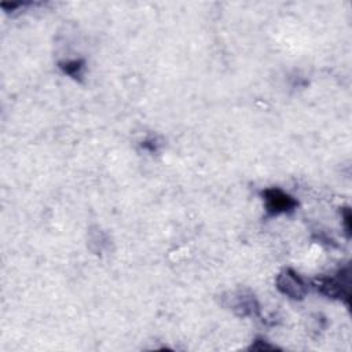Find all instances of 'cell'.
Here are the masks:
<instances>
[{
    "label": "cell",
    "mask_w": 352,
    "mask_h": 352,
    "mask_svg": "<svg viewBox=\"0 0 352 352\" xmlns=\"http://www.w3.org/2000/svg\"><path fill=\"white\" fill-rule=\"evenodd\" d=\"M223 305L238 316H258L260 305L254 294L246 289L232 290L223 296Z\"/></svg>",
    "instance_id": "cell-1"
},
{
    "label": "cell",
    "mask_w": 352,
    "mask_h": 352,
    "mask_svg": "<svg viewBox=\"0 0 352 352\" xmlns=\"http://www.w3.org/2000/svg\"><path fill=\"white\" fill-rule=\"evenodd\" d=\"M60 69L69 74L73 78H80L82 76V70H84V62L74 59V60H67L60 63Z\"/></svg>",
    "instance_id": "cell-6"
},
{
    "label": "cell",
    "mask_w": 352,
    "mask_h": 352,
    "mask_svg": "<svg viewBox=\"0 0 352 352\" xmlns=\"http://www.w3.org/2000/svg\"><path fill=\"white\" fill-rule=\"evenodd\" d=\"M278 290L292 300H302L308 292L305 280L292 268L280 271L276 276Z\"/></svg>",
    "instance_id": "cell-3"
},
{
    "label": "cell",
    "mask_w": 352,
    "mask_h": 352,
    "mask_svg": "<svg viewBox=\"0 0 352 352\" xmlns=\"http://www.w3.org/2000/svg\"><path fill=\"white\" fill-rule=\"evenodd\" d=\"M263 199L265 210L270 214L287 213L294 210L297 206V201L280 188H265L263 191Z\"/></svg>",
    "instance_id": "cell-4"
},
{
    "label": "cell",
    "mask_w": 352,
    "mask_h": 352,
    "mask_svg": "<svg viewBox=\"0 0 352 352\" xmlns=\"http://www.w3.org/2000/svg\"><path fill=\"white\" fill-rule=\"evenodd\" d=\"M275 349H278V346H275V345H272V344H270L267 340H264V338H256L253 342H252V345L249 346V351H275Z\"/></svg>",
    "instance_id": "cell-7"
},
{
    "label": "cell",
    "mask_w": 352,
    "mask_h": 352,
    "mask_svg": "<svg viewBox=\"0 0 352 352\" xmlns=\"http://www.w3.org/2000/svg\"><path fill=\"white\" fill-rule=\"evenodd\" d=\"M316 289L327 296L329 298L344 300L348 302L349 300V267L345 270H340L336 275L322 278L316 283Z\"/></svg>",
    "instance_id": "cell-2"
},
{
    "label": "cell",
    "mask_w": 352,
    "mask_h": 352,
    "mask_svg": "<svg viewBox=\"0 0 352 352\" xmlns=\"http://www.w3.org/2000/svg\"><path fill=\"white\" fill-rule=\"evenodd\" d=\"M109 245V238L106 236V234L100 230L96 231H91L89 235V246L94 252H103L104 248Z\"/></svg>",
    "instance_id": "cell-5"
}]
</instances>
